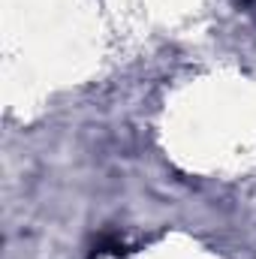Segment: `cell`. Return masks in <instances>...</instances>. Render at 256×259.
<instances>
[{
  "mask_svg": "<svg viewBox=\"0 0 256 259\" xmlns=\"http://www.w3.org/2000/svg\"><path fill=\"white\" fill-rule=\"evenodd\" d=\"M106 253H124V244L115 235H100L94 241V256H106Z\"/></svg>",
  "mask_w": 256,
  "mask_h": 259,
  "instance_id": "1",
  "label": "cell"
}]
</instances>
